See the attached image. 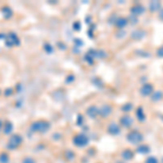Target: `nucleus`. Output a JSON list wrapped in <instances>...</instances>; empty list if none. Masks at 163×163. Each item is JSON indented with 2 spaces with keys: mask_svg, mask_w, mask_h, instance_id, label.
Here are the masks:
<instances>
[{
  "mask_svg": "<svg viewBox=\"0 0 163 163\" xmlns=\"http://www.w3.org/2000/svg\"><path fill=\"white\" fill-rule=\"evenodd\" d=\"M50 130V123L46 120L35 121L30 125V133H40L45 134Z\"/></svg>",
  "mask_w": 163,
  "mask_h": 163,
  "instance_id": "f257e3e1",
  "label": "nucleus"
},
{
  "mask_svg": "<svg viewBox=\"0 0 163 163\" xmlns=\"http://www.w3.org/2000/svg\"><path fill=\"white\" fill-rule=\"evenodd\" d=\"M22 143H23V138H22V136H21L20 134H13V135H11L9 140H8L7 149L9 150L17 149L22 145Z\"/></svg>",
  "mask_w": 163,
  "mask_h": 163,
  "instance_id": "f03ea898",
  "label": "nucleus"
},
{
  "mask_svg": "<svg viewBox=\"0 0 163 163\" xmlns=\"http://www.w3.org/2000/svg\"><path fill=\"white\" fill-rule=\"evenodd\" d=\"M126 139L128 143H133V145H139L140 143H143V135L139 130H132L126 135Z\"/></svg>",
  "mask_w": 163,
  "mask_h": 163,
  "instance_id": "7ed1b4c3",
  "label": "nucleus"
},
{
  "mask_svg": "<svg viewBox=\"0 0 163 163\" xmlns=\"http://www.w3.org/2000/svg\"><path fill=\"white\" fill-rule=\"evenodd\" d=\"M4 43H6V46L11 48V47L20 46L21 40H20V38H19V36H17L14 32H10V33H8L7 35H6Z\"/></svg>",
  "mask_w": 163,
  "mask_h": 163,
  "instance_id": "20e7f679",
  "label": "nucleus"
},
{
  "mask_svg": "<svg viewBox=\"0 0 163 163\" xmlns=\"http://www.w3.org/2000/svg\"><path fill=\"white\" fill-rule=\"evenodd\" d=\"M88 143H89V139H88V137H87L86 135H84V134H77L73 138L74 146L80 147V148L87 146Z\"/></svg>",
  "mask_w": 163,
  "mask_h": 163,
  "instance_id": "39448f33",
  "label": "nucleus"
},
{
  "mask_svg": "<svg viewBox=\"0 0 163 163\" xmlns=\"http://www.w3.org/2000/svg\"><path fill=\"white\" fill-rule=\"evenodd\" d=\"M120 125L121 126L125 127V128H128L133 125V119L130 117V114H124L123 117L120 119Z\"/></svg>",
  "mask_w": 163,
  "mask_h": 163,
  "instance_id": "423d86ee",
  "label": "nucleus"
},
{
  "mask_svg": "<svg viewBox=\"0 0 163 163\" xmlns=\"http://www.w3.org/2000/svg\"><path fill=\"white\" fill-rule=\"evenodd\" d=\"M86 114L87 117H90V119H96V117L99 115V108L97 106H88L86 110Z\"/></svg>",
  "mask_w": 163,
  "mask_h": 163,
  "instance_id": "0eeeda50",
  "label": "nucleus"
},
{
  "mask_svg": "<svg viewBox=\"0 0 163 163\" xmlns=\"http://www.w3.org/2000/svg\"><path fill=\"white\" fill-rule=\"evenodd\" d=\"M139 91H140V95L143 97L150 96V95H152L153 93V86L151 84H145V85L141 86Z\"/></svg>",
  "mask_w": 163,
  "mask_h": 163,
  "instance_id": "6e6552de",
  "label": "nucleus"
},
{
  "mask_svg": "<svg viewBox=\"0 0 163 163\" xmlns=\"http://www.w3.org/2000/svg\"><path fill=\"white\" fill-rule=\"evenodd\" d=\"M111 113H112V106H109V104H104V106H102V108L99 109V115L104 117V119L109 117Z\"/></svg>",
  "mask_w": 163,
  "mask_h": 163,
  "instance_id": "1a4fd4ad",
  "label": "nucleus"
},
{
  "mask_svg": "<svg viewBox=\"0 0 163 163\" xmlns=\"http://www.w3.org/2000/svg\"><path fill=\"white\" fill-rule=\"evenodd\" d=\"M121 132V127L120 125L117 123H111L109 126H108V133L110 134V135H113V136H117L119 135Z\"/></svg>",
  "mask_w": 163,
  "mask_h": 163,
  "instance_id": "9d476101",
  "label": "nucleus"
},
{
  "mask_svg": "<svg viewBox=\"0 0 163 163\" xmlns=\"http://www.w3.org/2000/svg\"><path fill=\"white\" fill-rule=\"evenodd\" d=\"M0 11H1V13H2L4 19H6V20H10L11 17H13V11H12V9H11L9 6H4Z\"/></svg>",
  "mask_w": 163,
  "mask_h": 163,
  "instance_id": "9b49d317",
  "label": "nucleus"
},
{
  "mask_svg": "<svg viewBox=\"0 0 163 163\" xmlns=\"http://www.w3.org/2000/svg\"><path fill=\"white\" fill-rule=\"evenodd\" d=\"M130 11H132V13H133L135 17H138V15H140V14H143V12H145V8H143L141 4H136V6L132 7Z\"/></svg>",
  "mask_w": 163,
  "mask_h": 163,
  "instance_id": "f8f14e48",
  "label": "nucleus"
},
{
  "mask_svg": "<svg viewBox=\"0 0 163 163\" xmlns=\"http://www.w3.org/2000/svg\"><path fill=\"white\" fill-rule=\"evenodd\" d=\"M121 156H122L123 160H125V161H130V160H133L134 152L130 149H125V150H123V151H122Z\"/></svg>",
  "mask_w": 163,
  "mask_h": 163,
  "instance_id": "ddd939ff",
  "label": "nucleus"
},
{
  "mask_svg": "<svg viewBox=\"0 0 163 163\" xmlns=\"http://www.w3.org/2000/svg\"><path fill=\"white\" fill-rule=\"evenodd\" d=\"M13 128H14V126H13V124H12V122L7 121L4 125V135H10V134L13 132Z\"/></svg>",
  "mask_w": 163,
  "mask_h": 163,
  "instance_id": "4468645a",
  "label": "nucleus"
},
{
  "mask_svg": "<svg viewBox=\"0 0 163 163\" xmlns=\"http://www.w3.org/2000/svg\"><path fill=\"white\" fill-rule=\"evenodd\" d=\"M127 23H128V20H127L126 17H119V19H117V21H115V25H117V27L120 28V30H122V28H124V27L126 26Z\"/></svg>",
  "mask_w": 163,
  "mask_h": 163,
  "instance_id": "2eb2a0df",
  "label": "nucleus"
},
{
  "mask_svg": "<svg viewBox=\"0 0 163 163\" xmlns=\"http://www.w3.org/2000/svg\"><path fill=\"white\" fill-rule=\"evenodd\" d=\"M149 10L151 11V12L161 10V2H160V1H151L149 4Z\"/></svg>",
  "mask_w": 163,
  "mask_h": 163,
  "instance_id": "dca6fc26",
  "label": "nucleus"
},
{
  "mask_svg": "<svg viewBox=\"0 0 163 163\" xmlns=\"http://www.w3.org/2000/svg\"><path fill=\"white\" fill-rule=\"evenodd\" d=\"M137 152L140 153V154L149 153L150 152V147L147 146V145H140V146L137 147Z\"/></svg>",
  "mask_w": 163,
  "mask_h": 163,
  "instance_id": "f3484780",
  "label": "nucleus"
},
{
  "mask_svg": "<svg viewBox=\"0 0 163 163\" xmlns=\"http://www.w3.org/2000/svg\"><path fill=\"white\" fill-rule=\"evenodd\" d=\"M136 117L137 119L139 121H145V119H146V114H145V112H143V109L141 108V106H139V108H137L136 110Z\"/></svg>",
  "mask_w": 163,
  "mask_h": 163,
  "instance_id": "a211bd4d",
  "label": "nucleus"
},
{
  "mask_svg": "<svg viewBox=\"0 0 163 163\" xmlns=\"http://www.w3.org/2000/svg\"><path fill=\"white\" fill-rule=\"evenodd\" d=\"M162 97H163L162 91H160V90H158V91H154V93H152L151 100H152L153 102H158V101H160V100L162 99Z\"/></svg>",
  "mask_w": 163,
  "mask_h": 163,
  "instance_id": "6ab92c4d",
  "label": "nucleus"
},
{
  "mask_svg": "<svg viewBox=\"0 0 163 163\" xmlns=\"http://www.w3.org/2000/svg\"><path fill=\"white\" fill-rule=\"evenodd\" d=\"M10 162V156L7 152H1L0 153V163H9Z\"/></svg>",
  "mask_w": 163,
  "mask_h": 163,
  "instance_id": "aec40b11",
  "label": "nucleus"
},
{
  "mask_svg": "<svg viewBox=\"0 0 163 163\" xmlns=\"http://www.w3.org/2000/svg\"><path fill=\"white\" fill-rule=\"evenodd\" d=\"M43 50L46 51L47 53H52L53 52V47L50 45V43H43Z\"/></svg>",
  "mask_w": 163,
  "mask_h": 163,
  "instance_id": "412c9836",
  "label": "nucleus"
},
{
  "mask_svg": "<svg viewBox=\"0 0 163 163\" xmlns=\"http://www.w3.org/2000/svg\"><path fill=\"white\" fill-rule=\"evenodd\" d=\"M143 30H135L133 34H132V37H133L134 39H140V38H143L145 35H140V33H143Z\"/></svg>",
  "mask_w": 163,
  "mask_h": 163,
  "instance_id": "4be33fe9",
  "label": "nucleus"
},
{
  "mask_svg": "<svg viewBox=\"0 0 163 163\" xmlns=\"http://www.w3.org/2000/svg\"><path fill=\"white\" fill-rule=\"evenodd\" d=\"M65 158H67V160L72 161V160H74V158H75V153H74L72 150H67V151H65Z\"/></svg>",
  "mask_w": 163,
  "mask_h": 163,
  "instance_id": "5701e85b",
  "label": "nucleus"
},
{
  "mask_svg": "<svg viewBox=\"0 0 163 163\" xmlns=\"http://www.w3.org/2000/svg\"><path fill=\"white\" fill-rule=\"evenodd\" d=\"M145 163H159V160L156 159V156H148L145 160Z\"/></svg>",
  "mask_w": 163,
  "mask_h": 163,
  "instance_id": "b1692460",
  "label": "nucleus"
},
{
  "mask_svg": "<svg viewBox=\"0 0 163 163\" xmlns=\"http://www.w3.org/2000/svg\"><path fill=\"white\" fill-rule=\"evenodd\" d=\"M132 109H133L132 103H126V104H124V106H122V110H123L124 112H126V113H128V112H130Z\"/></svg>",
  "mask_w": 163,
  "mask_h": 163,
  "instance_id": "393cba45",
  "label": "nucleus"
},
{
  "mask_svg": "<svg viewBox=\"0 0 163 163\" xmlns=\"http://www.w3.org/2000/svg\"><path fill=\"white\" fill-rule=\"evenodd\" d=\"M22 163H36V161L33 158H30V156H26V158H24L22 160Z\"/></svg>",
  "mask_w": 163,
  "mask_h": 163,
  "instance_id": "a878e982",
  "label": "nucleus"
},
{
  "mask_svg": "<svg viewBox=\"0 0 163 163\" xmlns=\"http://www.w3.org/2000/svg\"><path fill=\"white\" fill-rule=\"evenodd\" d=\"M12 93H13V88H11V87H8L7 89L4 90V97H10Z\"/></svg>",
  "mask_w": 163,
  "mask_h": 163,
  "instance_id": "bb28decb",
  "label": "nucleus"
},
{
  "mask_svg": "<svg viewBox=\"0 0 163 163\" xmlns=\"http://www.w3.org/2000/svg\"><path fill=\"white\" fill-rule=\"evenodd\" d=\"M74 80H75V77H74V75H69V76H67V80H65V83H67V84H71V83H73Z\"/></svg>",
  "mask_w": 163,
  "mask_h": 163,
  "instance_id": "cd10ccee",
  "label": "nucleus"
},
{
  "mask_svg": "<svg viewBox=\"0 0 163 163\" xmlns=\"http://www.w3.org/2000/svg\"><path fill=\"white\" fill-rule=\"evenodd\" d=\"M73 30H76V32H78V30H80V22H74V24H73Z\"/></svg>",
  "mask_w": 163,
  "mask_h": 163,
  "instance_id": "c85d7f7f",
  "label": "nucleus"
},
{
  "mask_svg": "<svg viewBox=\"0 0 163 163\" xmlns=\"http://www.w3.org/2000/svg\"><path fill=\"white\" fill-rule=\"evenodd\" d=\"M156 54H158V57H160V58L163 57V46L160 47L159 49H158V51H156Z\"/></svg>",
  "mask_w": 163,
  "mask_h": 163,
  "instance_id": "c756f323",
  "label": "nucleus"
},
{
  "mask_svg": "<svg viewBox=\"0 0 163 163\" xmlns=\"http://www.w3.org/2000/svg\"><path fill=\"white\" fill-rule=\"evenodd\" d=\"M82 122H83V117L82 115H78L77 117V121H76V123H77V125H82Z\"/></svg>",
  "mask_w": 163,
  "mask_h": 163,
  "instance_id": "7c9ffc66",
  "label": "nucleus"
},
{
  "mask_svg": "<svg viewBox=\"0 0 163 163\" xmlns=\"http://www.w3.org/2000/svg\"><path fill=\"white\" fill-rule=\"evenodd\" d=\"M74 43H78L77 46H82V45H83V41H82L80 39H75V40H74Z\"/></svg>",
  "mask_w": 163,
  "mask_h": 163,
  "instance_id": "2f4dec72",
  "label": "nucleus"
},
{
  "mask_svg": "<svg viewBox=\"0 0 163 163\" xmlns=\"http://www.w3.org/2000/svg\"><path fill=\"white\" fill-rule=\"evenodd\" d=\"M159 17H160V19H161V20H163V9H161V10H160Z\"/></svg>",
  "mask_w": 163,
  "mask_h": 163,
  "instance_id": "473e14b6",
  "label": "nucleus"
},
{
  "mask_svg": "<svg viewBox=\"0 0 163 163\" xmlns=\"http://www.w3.org/2000/svg\"><path fill=\"white\" fill-rule=\"evenodd\" d=\"M17 93H20V91H21V84L20 83L17 85Z\"/></svg>",
  "mask_w": 163,
  "mask_h": 163,
  "instance_id": "72a5a7b5",
  "label": "nucleus"
},
{
  "mask_svg": "<svg viewBox=\"0 0 163 163\" xmlns=\"http://www.w3.org/2000/svg\"><path fill=\"white\" fill-rule=\"evenodd\" d=\"M4 127V125H2V121H0V130Z\"/></svg>",
  "mask_w": 163,
  "mask_h": 163,
  "instance_id": "f704fd0d",
  "label": "nucleus"
},
{
  "mask_svg": "<svg viewBox=\"0 0 163 163\" xmlns=\"http://www.w3.org/2000/svg\"><path fill=\"white\" fill-rule=\"evenodd\" d=\"M119 163H125V162H119Z\"/></svg>",
  "mask_w": 163,
  "mask_h": 163,
  "instance_id": "c9c22d12",
  "label": "nucleus"
},
{
  "mask_svg": "<svg viewBox=\"0 0 163 163\" xmlns=\"http://www.w3.org/2000/svg\"><path fill=\"white\" fill-rule=\"evenodd\" d=\"M0 93H1V90H0Z\"/></svg>",
  "mask_w": 163,
  "mask_h": 163,
  "instance_id": "e433bc0d",
  "label": "nucleus"
}]
</instances>
